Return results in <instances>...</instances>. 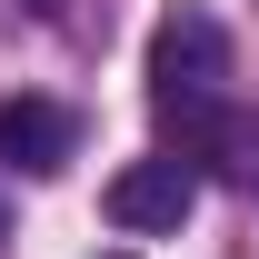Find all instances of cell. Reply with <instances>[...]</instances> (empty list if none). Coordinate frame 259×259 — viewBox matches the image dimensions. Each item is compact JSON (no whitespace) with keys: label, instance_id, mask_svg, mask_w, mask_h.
Listing matches in <instances>:
<instances>
[{"label":"cell","instance_id":"cell-2","mask_svg":"<svg viewBox=\"0 0 259 259\" xmlns=\"http://www.w3.org/2000/svg\"><path fill=\"white\" fill-rule=\"evenodd\" d=\"M100 209H110V229H140V239H150V229H180L199 209V180L180 160H130L120 180L100 190Z\"/></svg>","mask_w":259,"mask_h":259},{"label":"cell","instance_id":"cell-1","mask_svg":"<svg viewBox=\"0 0 259 259\" xmlns=\"http://www.w3.org/2000/svg\"><path fill=\"white\" fill-rule=\"evenodd\" d=\"M220 80H229V30L180 0L150 30V100H220Z\"/></svg>","mask_w":259,"mask_h":259},{"label":"cell","instance_id":"cell-4","mask_svg":"<svg viewBox=\"0 0 259 259\" xmlns=\"http://www.w3.org/2000/svg\"><path fill=\"white\" fill-rule=\"evenodd\" d=\"M20 10H30V20H60V0H20Z\"/></svg>","mask_w":259,"mask_h":259},{"label":"cell","instance_id":"cell-5","mask_svg":"<svg viewBox=\"0 0 259 259\" xmlns=\"http://www.w3.org/2000/svg\"><path fill=\"white\" fill-rule=\"evenodd\" d=\"M0 229H10V220H0Z\"/></svg>","mask_w":259,"mask_h":259},{"label":"cell","instance_id":"cell-3","mask_svg":"<svg viewBox=\"0 0 259 259\" xmlns=\"http://www.w3.org/2000/svg\"><path fill=\"white\" fill-rule=\"evenodd\" d=\"M70 140H80V120H70L60 100H0V169L50 180V169L70 160Z\"/></svg>","mask_w":259,"mask_h":259}]
</instances>
